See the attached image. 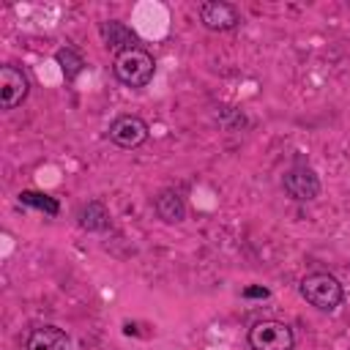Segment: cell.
<instances>
[{
    "instance_id": "7",
    "label": "cell",
    "mask_w": 350,
    "mask_h": 350,
    "mask_svg": "<svg viewBox=\"0 0 350 350\" xmlns=\"http://www.w3.org/2000/svg\"><path fill=\"white\" fill-rule=\"evenodd\" d=\"M200 22L205 30L227 33L241 25V8L227 0H208V3H200Z\"/></svg>"
},
{
    "instance_id": "8",
    "label": "cell",
    "mask_w": 350,
    "mask_h": 350,
    "mask_svg": "<svg viewBox=\"0 0 350 350\" xmlns=\"http://www.w3.org/2000/svg\"><path fill=\"white\" fill-rule=\"evenodd\" d=\"M25 350H71V336L66 328L46 323L27 334Z\"/></svg>"
},
{
    "instance_id": "11",
    "label": "cell",
    "mask_w": 350,
    "mask_h": 350,
    "mask_svg": "<svg viewBox=\"0 0 350 350\" xmlns=\"http://www.w3.org/2000/svg\"><path fill=\"white\" fill-rule=\"evenodd\" d=\"M77 224L85 232H107L109 230V211L101 200H88L77 211Z\"/></svg>"
},
{
    "instance_id": "9",
    "label": "cell",
    "mask_w": 350,
    "mask_h": 350,
    "mask_svg": "<svg viewBox=\"0 0 350 350\" xmlns=\"http://www.w3.org/2000/svg\"><path fill=\"white\" fill-rule=\"evenodd\" d=\"M98 36H101V41L107 44V49H112L115 55L139 46V36H137L126 22H120V19H107V22H101V25H98Z\"/></svg>"
},
{
    "instance_id": "13",
    "label": "cell",
    "mask_w": 350,
    "mask_h": 350,
    "mask_svg": "<svg viewBox=\"0 0 350 350\" xmlns=\"http://www.w3.org/2000/svg\"><path fill=\"white\" fill-rule=\"evenodd\" d=\"M19 202L27 205V208L41 211V213H46V216H57V213H60V202H57V197H49V194H44V191L25 189V191H19Z\"/></svg>"
},
{
    "instance_id": "12",
    "label": "cell",
    "mask_w": 350,
    "mask_h": 350,
    "mask_svg": "<svg viewBox=\"0 0 350 350\" xmlns=\"http://www.w3.org/2000/svg\"><path fill=\"white\" fill-rule=\"evenodd\" d=\"M55 60H57V66H60L66 82H74V79L85 71V57H82L74 46H60V49L55 52Z\"/></svg>"
},
{
    "instance_id": "2",
    "label": "cell",
    "mask_w": 350,
    "mask_h": 350,
    "mask_svg": "<svg viewBox=\"0 0 350 350\" xmlns=\"http://www.w3.org/2000/svg\"><path fill=\"white\" fill-rule=\"evenodd\" d=\"M112 74L120 85H126L131 90H139V88L150 85V79L156 74V60L145 46H134V49L118 52L112 57Z\"/></svg>"
},
{
    "instance_id": "5",
    "label": "cell",
    "mask_w": 350,
    "mask_h": 350,
    "mask_svg": "<svg viewBox=\"0 0 350 350\" xmlns=\"http://www.w3.org/2000/svg\"><path fill=\"white\" fill-rule=\"evenodd\" d=\"M282 189L290 200L295 202H309V200H317L320 194V178L317 172L309 167V164H295L290 167L284 175H282Z\"/></svg>"
},
{
    "instance_id": "4",
    "label": "cell",
    "mask_w": 350,
    "mask_h": 350,
    "mask_svg": "<svg viewBox=\"0 0 350 350\" xmlns=\"http://www.w3.org/2000/svg\"><path fill=\"white\" fill-rule=\"evenodd\" d=\"M148 134H150L148 123H145L139 115H131V112L118 115V118L109 123V129H107V137H109L118 148H123V150H134V148L145 145V142H148Z\"/></svg>"
},
{
    "instance_id": "3",
    "label": "cell",
    "mask_w": 350,
    "mask_h": 350,
    "mask_svg": "<svg viewBox=\"0 0 350 350\" xmlns=\"http://www.w3.org/2000/svg\"><path fill=\"white\" fill-rule=\"evenodd\" d=\"M249 350H293L295 347V334L287 323L282 320H257L252 323L246 334Z\"/></svg>"
},
{
    "instance_id": "10",
    "label": "cell",
    "mask_w": 350,
    "mask_h": 350,
    "mask_svg": "<svg viewBox=\"0 0 350 350\" xmlns=\"http://www.w3.org/2000/svg\"><path fill=\"white\" fill-rule=\"evenodd\" d=\"M153 211L164 224H180L186 219V202L175 189H164L153 200Z\"/></svg>"
},
{
    "instance_id": "1",
    "label": "cell",
    "mask_w": 350,
    "mask_h": 350,
    "mask_svg": "<svg viewBox=\"0 0 350 350\" xmlns=\"http://www.w3.org/2000/svg\"><path fill=\"white\" fill-rule=\"evenodd\" d=\"M298 293H301V298H304L309 306H314L317 312H334V309H339L342 301H345V287H342V282H339L334 273H328V271H309L306 276H301Z\"/></svg>"
},
{
    "instance_id": "6",
    "label": "cell",
    "mask_w": 350,
    "mask_h": 350,
    "mask_svg": "<svg viewBox=\"0 0 350 350\" xmlns=\"http://www.w3.org/2000/svg\"><path fill=\"white\" fill-rule=\"evenodd\" d=\"M30 93V77L25 74V68L5 63L0 66V109L11 112L16 109Z\"/></svg>"
},
{
    "instance_id": "14",
    "label": "cell",
    "mask_w": 350,
    "mask_h": 350,
    "mask_svg": "<svg viewBox=\"0 0 350 350\" xmlns=\"http://www.w3.org/2000/svg\"><path fill=\"white\" fill-rule=\"evenodd\" d=\"M271 293H268V287H262V284H252V287H243L241 290V298H246V301H252V298H268Z\"/></svg>"
}]
</instances>
